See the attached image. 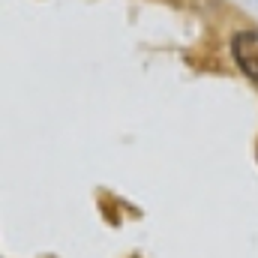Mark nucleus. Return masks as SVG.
I'll list each match as a JSON object with an SVG mask.
<instances>
[{"label":"nucleus","mask_w":258,"mask_h":258,"mask_svg":"<svg viewBox=\"0 0 258 258\" xmlns=\"http://www.w3.org/2000/svg\"><path fill=\"white\" fill-rule=\"evenodd\" d=\"M231 57L237 69L258 84V30H237L231 36Z\"/></svg>","instance_id":"obj_1"}]
</instances>
